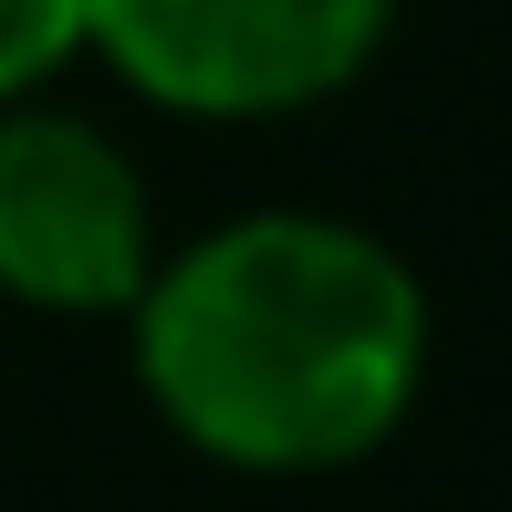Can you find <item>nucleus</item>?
Masks as SVG:
<instances>
[{
	"mask_svg": "<svg viewBox=\"0 0 512 512\" xmlns=\"http://www.w3.org/2000/svg\"><path fill=\"white\" fill-rule=\"evenodd\" d=\"M84 63V0H0V105L53 95Z\"/></svg>",
	"mask_w": 512,
	"mask_h": 512,
	"instance_id": "4",
	"label": "nucleus"
},
{
	"mask_svg": "<svg viewBox=\"0 0 512 512\" xmlns=\"http://www.w3.org/2000/svg\"><path fill=\"white\" fill-rule=\"evenodd\" d=\"M126 356L147 408L220 471H356L429 387V283L366 220L241 209L157 251L126 304Z\"/></svg>",
	"mask_w": 512,
	"mask_h": 512,
	"instance_id": "1",
	"label": "nucleus"
},
{
	"mask_svg": "<svg viewBox=\"0 0 512 512\" xmlns=\"http://www.w3.org/2000/svg\"><path fill=\"white\" fill-rule=\"evenodd\" d=\"M147 168L95 115L32 95L0 105V293L32 314H126L157 272Z\"/></svg>",
	"mask_w": 512,
	"mask_h": 512,
	"instance_id": "3",
	"label": "nucleus"
},
{
	"mask_svg": "<svg viewBox=\"0 0 512 512\" xmlns=\"http://www.w3.org/2000/svg\"><path fill=\"white\" fill-rule=\"evenodd\" d=\"M398 32V0H84V53L189 126L335 105Z\"/></svg>",
	"mask_w": 512,
	"mask_h": 512,
	"instance_id": "2",
	"label": "nucleus"
}]
</instances>
